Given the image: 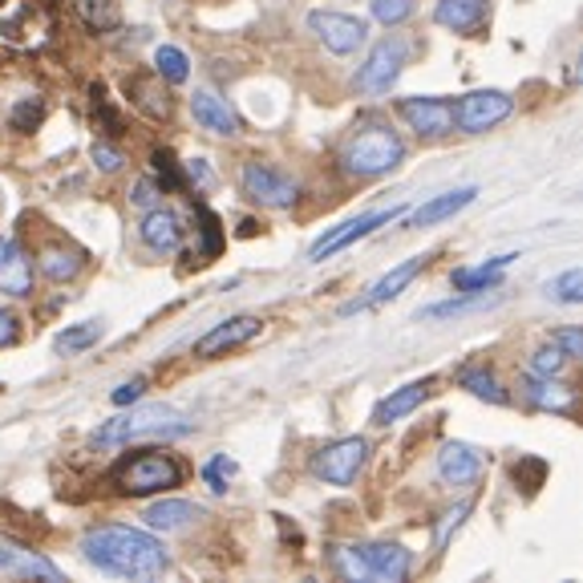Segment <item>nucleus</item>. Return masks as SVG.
<instances>
[{
  "instance_id": "5701e85b",
  "label": "nucleus",
  "mask_w": 583,
  "mask_h": 583,
  "mask_svg": "<svg viewBox=\"0 0 583 583\" xmlns=\"http://www.w3.org/2000/svg\"><path fill=\"white\" fill-rule=\"evenodd\" d=\"M146 526L150 531H183V526H191L195 519H203V507H195V502H186V498H162V502H155V507H146Z\"/></svg>"
},
{
  "instance_id": "cd10ccee",
  "label": "nucleus",
  "mask_w": 583,
  "mask_h": 583,
  "mask_svg": "<svg viewBox=\"0 0 583 583\" xmlns=\"http://www.w3.org/2000/svg\"><path fill=\"white\" fill-rule=\"evenodd\" d=\"M511 259L514 256H495L478 264V268H458L450 276V284H454V292H486V288H495L502 280V271L511 268Z\"/></svg>"
},
{
  "instance_id": "0eeeda50",
  "label": "nucleus",
  "mask_w": 583,
  "mask_h": 583,
  "mask_svg": "<svg viewBox=\"0 0 583 583\" xmlns=\"http://www.w3.org/2000/svg\"><path fill=\"white\" fill-rule=\"evenodd\" d=\"M365 462H369V441L341 438V441H328V446L316 450L313 474L332 486H349V483H356V474L365 470Z\"/></svg>"
},
{
  "instance_id": "58836bf2",
  "label": "nucleus",
  "mask_w": 583,
  "mask_h": 583,
  "mask_svg": "<svg viewBox=\"0 0 583 583\" xmlns=\"http://www.w3.org/2000/svg\"><path fill=\"white\" fill-rule=\"evenodd\" d=\"M332 568L341 571L344 580H365V563L356 547H332Z\"/></svg>"
},
{
  "instance_id": "4468645a",
  "label": "nucleus",
  "mask_w": 583,
  "mask_h": 583,
  "mask_svg": "<svg viewBox=\"0 0 583 583\" xmlns=\"http://www.w3.org/2000/svg\"><path fill=\"white\" fill-rule=\"evenodd\" d=\"M361 551V563H365V580H381V583H398L410 575L413 555L401 547V543H365L356 547Z\"/></svg>"
},
{
  "instance_id": "1a4fd4ad",
  "label": "nucleus",
  "mask_w": 583,
  "mask_h": 583,
  "mask_svg": "<svg viewBox=\"0 0 583 583\" xmlns=\"http://www.w3.org/2000/svg\"><path fill=\"white\" fill-rule=\"evenodd\" d=\"M308 29H313L316 41L325 45L328 53H337V58L356 53V49L365 45V37H369V25H365L361 16L332 13V9H313V13H308Z\"/></svg>"
},
{
  "instance_id": "09e8293b",
  "label": "nucleus",
  "mask_w": 583,
  "mask_h": 583,
  "mask_svg": "<svg viewBox=\"0 0 583 583\" xmlns=\"http://www.w3.org/2000/svg\"><path fill=\"white\" fill-rule=\"evenodd\" d=\"M186 174H191L199 186H211V171L203 167V158H191V162H186Z\"/></svg>"
},
{
  "instance_id": "49530a36",
  "label": "nucleus",
  "mask_w": 583,
  "mask_h": 583,
  "mask_svg": "<svg viewBox=\"0 0 583 583\" xmlns=\"http://www.w3.org/2000/svg\"><path fill=\"white\" fill-rule=\"evenodd\" d=\"M143 389H146V381H143V377H134V381L118 385L114 393H110V401H114V405H130V401L143 398Z\"/></svg>"
},
{
  "instance_id": "f257e3e1",
  "label": "nucleus",
  "mask_w": 583,
  "mask_h": 583,
  "mask_svg": "<svg viewBox=\"0 0 583 583\" xmlns=\"http://www.w3.org/2000/svg\"><path fill=\"white\" fill-rule=\"evenodd\" d=\"M82 555H86V563H94L106 575H118V580H150V575L167 571V547L138 526H89L82 535Z\"/></svg>"
},
{
  "instance_id": "4be33fe9",
  "label": "nucleus",
  "mask_w": 583,
  "mask_h": 583,
  "mask_svg": "<svg viewBox=\"0 0 583 583\" xmlns=\"http://www.w3.org/2000/svg\"><path fill=\"white\" fill-rule=\"evenodd\" d=\"M429 389H434V377H422V381H410L393 389L385 401H377V410H373V426H389V422H398L405 413H413L422 401L429 398Z\"/></svg>"
},
{
  "instance_id": "72a5a7b5",
  "label": "nucleus",
  "mask_w": 583,
  "mask_h": 583,
  "mask_svg": "<svg viewBox=\"0 0 583 583\" xmlns=\"http://www.w3.org/2000/svg\"><path fill=\"white\" fill-rule=\"evenodd\" d=\"M466 514H470V502H458L454 511H446L438 519V526H434V551H446V543L454 539L458 531H462V523H466Z\"/></svg>"
},
{
  "instance_id": "9b49d317",
  "label": "nucleus",
  "mask_w": 583,
  "mask_h": 583,
  "mask_svg": "<svg viewBox=\"0 0 583 583\" xmlns=\"http://www.w3.org/2000/svg\"><path fill=\"white\" fill-rule=\"evenodd\" d=\"M401 215V207H389V211H369V215H356V219H349V223H341L337 231H328V235H320V240L308 247V264H320V259L337 256L341 247H349V243L365 240V235H373V231L381 228V223H393Z\"/></svg>"
},
{
  "instance_id": "aec40b11",
  "label": "nucleus",
  "mask_w": 583,
  "mask_h": 583,
  "mask_svg": "<svg viewBox=\"0 0 583 583\" xmlns=\"http://www.w3.org/2000/svg\"><path fill=\"white\" fill-rule=\"evenodd\" d=\"M486 16H490L486 0H438L434 4V21L441 29L462 33V37H474L486 25Z\"/></svg>"
},
{
  "instance_id": "9d476101",
  "label": "nucleus",
  "mask_w": 583,
  "mask_h": 583,
  "mask_svg": "<svg viewBox=\"0 0 583 583\" xmlns=\"http://www.w3.org/2000/svg\"><path fill=\"white\" fill-rule=\"evenodd\" d=\"M45 37V16L33 0H0V41L33 49Z\"/></svg>"
},
{
  "instance_id": "2eb2a0df",
  "label": "nucleus",
  "mask_w": 583,
  "mask_h": 583,
  "mask_svg": "<svg viewBox=\"0 0 583 583\" xmlns=\"http://www.w3.org/2000/svg\"><path fill=\"white\" fill-rule=\"evenodd\" d=\"M0 575H13V580H49L61 583V571L45 559L41 551H29L21 543L0 539Z\"/></svg>"
},
{
  "instance_id": "c756f323",
  "label": "nucleus",
  "mask_w": 583,
  "mask_h": 583,
  "mask_svg": "<svg viewBox=\"0 0 583 583\" xmlns=\"http://www.w3.org/2000/svg\"><path fill=\"white\" fill-rule=\"evenodd\" d=\"M155 73L162 82H171V86H183L186 77H191V61H186L183 49H174V45H158L155 49Z\"/></svg>"
},
{
  "instance_id": "a18cd8bd",
  "label": "nucleus",
  "mask_w": 583,
  "mask_h": 583,
  "mask_svg": "<svg viewBox=\"0 0 583 583\" xmlns=\"http://www.w3.org/2000/svg\"><path fill=\"white\" fill-rule=\"evenodd\" d=\"M199 223H203V240H207L203 256H215V252H219V243H223V235H219V219H215L211 211H199Z\"/></svg>"
},
{
  "instance_id": "a19ab883",
  "label": "nucleus",
  "mask_w": 583,
  "mask_h": 583,
  "mask_svg": "<svg viewBox=\"0 0 583 583\" xmlns=\"http://www.w3.org/2000/svg\"><path fill=\"white\" fill-rule=\"evenodd\" d=\"M155 174H158V186H162V191H179V186H183V174H179V167H174L171 150H155Z\"/></svg>"
},
{
  "instance_id": "ea45409f",
  "label": "nucleus",
  "mask_w": 583,
  "mask_h": 583,
  "mask_svg": "<svg viewBox=\"0 0 583 583\" xmlns=\"http://www.w3.org/2000/svg\"><path fill=\"white\" fill-rule=\"evenodd\" d=\"M41 118H45V106L41 101H33V98H25V101H16V110H13V130H21V134H29L33 126H41Z\"/></svg>"
},
{
  "instance_id": "79ce46f5",
  "label": "nucleus",
  "mask_w": 583,
  "mask_h": 583,
  "mask_svg": "<svg viewBox=\"0 0 583 583\" xmlns=\"http://www.w3.org/2000/svg\"><path fill=\"white\" fill-rule=\"evenodd\" d=\"M551 344L563 356H568V361L583 356V332H580V328H559V332H551Z\"/></svg>"
},
{
  "instance_id": "7c9ffc66",
  "label": "nucleus",
  "mask_w": 583,
  "mask_h": 583,
  "mask_svg": "<svg viewBox=\"0 0 583 583\" xmlns=\"http://www.w3.org/2000/svg\"><path fill=\"white\" fill-rule=\"evenodd\" d=\"M462 389H470L474 398L490 401V405H507V401H511V393L498 385L495 373H486V369H466V373H462Z\"/></svg>"
},
{
  "instance_id": "f8f14e48",
  "label": "nucleus",
  "mask_w": 583,
  "mask_h": 583,
  "mask_svg": "<svg viewBox=\"0 0 583 583\" xmlns=\"http://www.w3.org/2000/svg\"><path fill=\"white\" fill-rule=\"evenodd\" d=\"M398 114L410 130H417L422 138H446L454 130V110L450 98H405L398 101Z\"/></svg>"
},
{
  "instance_id": "393cba45",
  "label": "nucleus",
  "mask_w": 583,
  "mask_h": 583,
  "mask_svg": "<svg viewBox=\"0 0 583 583\" xmlns=\"http://www.w3.org/2000/svg\"><path fill=\"white\" fill-rule=\"evenodd\" d=\"M37 268H41L45 280L65 284V280H73L77 271L86 268V256L77 247H65V243H49V247H41V256H37Z\"/></svg>"
},
{
  "instance_id": "ddd939ff",
  "label": "nucleus",
  "mask_w": 583,
  "mask_h": 583,
  "mask_svg": "<svg viewBox=\"0 0 583 583\" xmlns=\"http://www.w3.org/2000/svg\"><path fill=\"white\" fill-rule=\"evenodd\" d=\"M259 328H264V320H259V316H252V313L228 316L223 325H215L207 337H199V341H195V356H223V353H231V349L247 344L252 337H259Z\"/></svg>"
},
{
  "instance_id": "e433bc0d",
  "label": "nucleus",
  "mask_w": 583,
  "mask_h": 583,
  "mask_svg": "<svg viewBox=\"0 0 583 583\" xmlns=\"http://www.w3.org/2000/svg\"><path fill=\"white\" fill-rule=\"evenodd\" d=\"M563 369H568V356L559 353L555 344H547V349H539V353L531 356V373L535 377H559Z\"/></svg>"
},
{
  "instance_id": "c03bdc74",
  "label": "nucleus",
  "mask_w": 583,
  "mask_h": 583,
  "mask_svg": "<svg viewBox=\"0 0 583 583\" xmlns=\"http://www.w3.org/2000/svg\"><path fill=\"white\" fill-rule=\"evenodd\" d=\"M94 162H98V171H106V174H114V171H122V150H114V146H106V143H94Z\"/></svg>"
},
{
  "instance_id": "a878e982",
  "label": "nucleus",
  "mask_w": 583,
  "mask_h": 583,
  "mask_svg": "<svg viewBox=\"0 0 583 583\" xmlns=\"http://www.w3.org/2000/svg\"><path fill=\"white\" fill-rule=\"evenodd\" d=\"M126 94H130V101L143 110L146 118H171V94L162 89V77H130L126 82Z\"/></svg>"
},
{
  "instance_id": "dca6fc26",
  "label": "nucleus",
  "mask_w": 583,
  "mask_h": 583,
  "mask_svg": "<svg viewBox=\"0 0 583 583\" xmlns=\"http://www.w3.org/2000/svg\"><path fill=\"white\" fill-rule=\"evenodd\" d=\"M191 114H195V122H199L203 130H211L219 138H235L243 130L240 114L231 110V101L219 98L215 89H195V94H191Z\"/></svg>"
},
{
  "instance_id": "6e6552de",
  "label": "nucleus",
  "mask_w": 583,
  "mask_h": 583,
  "mask_svg": "<svg viewBox=\"0 0 583 583\" xmlns=\"http://www.w3.org/2000/svg\"><path fill=\"white\" fill-rule=\"evenodd\" d=\"M450 110H454V126L462 134H483V130L498 126L502 118H511L514 101L502 89H474L466 98L450 101Z\"/></svg>"
},
{
  "instance_id": "423d86ee",
  "label": "nucleus",
  "mask_w": 583,
  "mask_h": 583,
  "mask_svg": "<svg viewBox=\"0 0 583 583\" xmlns=\"http://www.w3.org/2000/svg\"><path fill=\"white\" fill-rule=\"evenodd\" d=\"M240 186L247 199L259 203V207H271V211H284V207H292V203L300 199L296 179L284 171H276V167H268V162H259V158L256 162H243Z\"/></svg>"
},
{
  "instance_id": "c9c22d12",
  "label": "nucleus",
  "mask_w": 583,
  "mask_h": 583,
  "mask_svg": "<svg viewBox=\"0 0 583 583\" xmlns=\"http://www.w3.org/2000/svg\"><path fill=\"white\" fill-rule=\"evenodd\" d=\"M413 13V0H373V16L381 21L385 29H393L401 21H410Z\"/></svg>"
},
{
  "instance_id": "a211bd4d",
  "label": "nucleus",
  "mask_w": 583,
  "mask_h": 583,
  "mask_svg": "<svg viewBox=\"0 0 583 583\" xmlns=\"http://www.w3.org/2000/svg\"><path fill=\"white\" fill-rule=\"evenodd\" d=\"M429 264V256H413L405 259V264H398V268L389 271V276H381L377 284L369 288V296L353 300V304H344V313H361V308H377V304H385V300L401 296V288H410L417 276H422V268Z\"/></svg>"
},
{
  "instance_id": "de8ad7c7",
  "label": "nucleus",
  "mask_w": 583,
  "mask_h": 583,
  "mask_svg": "<svg viewBox=\"0 0 583 583\" xmlns=\"http://www.w3.org/2000/svg\"><path fill=\"white\" fill-rule=\"evenodd\" d=\"M13 341H16V316L0 308V349H4V344H13Z\"/></svg>"
},
{
  "instance_id": "f704fd0d",
  "label": "nucleus",
  "mask_w": 583,
  "mask_h": 583,
  "mask_svg": "<svg viewBox=\"0 0 583 583\" xmlns=\"http://www.w3.org/2000/svg\"><path fill=\"white\" fill-rule=\"evenodd\" d=\"M551 296L559 300V304H583V271L580 268L563 271L551 284Z\"/></svg>"
},
{
  "instance_id": "f03ea898",
  "label": "nucleus",
  "mask_w": 583,
  "mask_h": 583,
  "mask_svg": "<svg viewBox=\"0 0 583 583\" xmlns=\"http://www.w3.org/2000/svg\"><path fill=\"white\" fill-rule=\"evenodd\" d=\"M401 158H405V143H401L398 130L381 122V118L356 122L353 134L341 146V167L353 179H381V174L398 167Z\"/></svg>"
},
{
  "instance_id": "473e14b6",
  "label": "nucleus",
  "mask_w": 583,
  "mask_h": 583,
  "mask_svg": "<svg viewBox=\"0 0 583 583\" xmlns=\"http://www.w3.org/2000/svg\"><path fill=\"white\" fill-rule=\"evenodd\" d=\"M98 337H101V325L98 320H86V325H73V328H65L58 337V353H65V356H77V353H86L89 344H98Z\"/></svg>"
},
{
  "instance_id": "4c0bfd02",
  "label": "nucleus",
  "mask_w": 583,
  "mask_h": 583,
  "mask_svg": "<svg viewBox=\"0 0 583 583\" xmlns=\"http://www.w3.org/2000/svg\"><path fill=\"white\" fill-rule=\"evenodd\" d=\"M231 474H235V462H231L228 454H215L211 462L203 466V478L211 483L215 495H223V490H228V478H231Z\"/></svg>"
},
{
  "instance_id": "2f4dec72",
  "label": "nucleus",
  "mask_w": 583,
  "mask_h": 583,
  "mask_svg": "<svg viewBox=\"0 0 583 583\" xmlns=\"http://www.w3.org/2000/svg\"><path fill=\"white\" fill-rule=\"evenodd\" d=\"M498 304V296H486V292H466L462 300H446V304H429L426 320H438V316H462V313H478V308H490Z\"/></svg>"
},
{
  "instance_id": "c85d7f7f",
  "label": "nucleus",
  "mask_w": 583,
  "mask_h": 583,
  "mask_svg": "<svg viewBox=\"0 0 583 583\" xmlns=\"http://www.w3.org/2000/svg\"><path fill=\"white\" fill-rule=\"evenodd\" d=\"M77 13L86 21V29L94 33H114L122 25V13H118L114 0H77Z\"/></svg>"
},
{
  "instance_id": "412c9836",
  "label": "nucleus",
  "mask_w": 583,
  "mask_h": 583,
  "mask_svg": "<svg viewBox=\"0 0 583 583\" xmlns=\"http://www.w3.org/2000/svg\"><path fill=\"white\" fill-rule=\"evenodd\" d=\"M0 292H4V296H16V300L33 296L29 256H25L13 240H4V235H0Z\"/></svg>"
},
{
  "instance_id": "39448f33",
  "label": "nucleus",
  "mask_w": 583,
  "mask_h": 583,
  "mask_svg": "<svg viewBox=\"0 0 583 583\" xmlns=\"http://www.w3.org/2000/svg\"><path fill=\"white\" fill-rule=\"evenodd\" d=\"M405 58H410V49H405L401 37H381L369 49L365 65L356 70L353 89L356 94H389V89L398 86L401 70H405Z\"/></svg>"
},
{
  "instance_id": "f3484780",
  "label": "nucleus",
  "mask_w": 583,
  "mask_h": 583,
  "mask_svg": "<svg viewBox=\"0 0 583 583\" xmlns=\"http://www.w3.org/2000/svg\"><path fill=\"white\" fill-rule=\"evenodd\" d=\"M483 474V454L466 441H446L438 454V478L446 486H470Z\"/></svg>"
},
{
  "instance_id": "37998d69",
  "label": "nucleus",
  "mask_w": 583,
  "mask_h": 583,
  "mask_svg": "<svg viewBox=\"0 0 583 583\" xmlns=\"http://www.w3.org/2000/svg\"><path fill=\"white\" fill-rule=\"evenodd\" d=\"M130 203L150 211V207H158V203H162V186H158L155 179H138V183H134V191H130Z\"/></svg>"
},
{
  "instance_id": "6ab92c4d",
  "label": "nucleus",
  "mask_w": 583,
  "mask_h": 583,
  "mask_svg": "<svg viewBox=\"0 0 583 583\" xmlns=\"http://www.w3.org/2000/svg\"><path fill=\"white\" fill-rule=\"evenodd\" d=\"M138 235H143V243L155 256H171V252H179V243H183V219L158 203V207L146 211Z\"/></svg>"
},
{
  "instance_id": "b1692460",
  "label": "nucleus",
  "mask_w": 583,
  "mask_h": 583,
  "mask_svg": "<svg viewBox=\"0 0 583 583\" xmlns=\"http://www.w3.org/2000/svg\"><path fill=\"white\" fill-rule=\"evenodd\" d=\"M474 195H478L474 186H462V191H450V195H438V199L422 203V207L410 215V223H405V228H434V223H441V219L458 215L462 207H470Z\"/></svg>"
},
{
  "instance_id": "20e7f679",
  "label": "nucleus",
  "mask_w": 583,
  "mask_h": 583,
  "mask_svg": "<svg viewBox=\"0 0 583 583\" xmlns=\"http://www.w3.org/2000/svg\"><path fill=\"white\" fill-rule=\"evenodd\" d=\"M171 405H143V410L118 413L106 426H98L94 446H126L134 438H146V434H186V426H171Z\"/></svg>"
},
{
  "instance_id": "7ed1b4c3",
  "label": "nucleus",
  "mask_w": 583,
  "mask_h": 583,
  "mask_svg": "<svg viewBox=\"0 0 583 583\" xmlns=\"http://www.w3.org/2000/svg\"><path fill=\"white\" fill-rule=\"evenodd\" d=\"M183 462L167 450H130L114 466V486L130 498L167 495L174 486H183Z\"/></svg>"
},
{
  "instance_id": "bb28decb",
  "label": "nucleus",
  "mask_w": 583,
  "mask_h": 583,
  "mask_svg": "<svg viewBox=\"0 0 583 583\" xmlns=\"http://www.w3.org/2000/svg\"><path fill=\"white\" fill-rule=\"evenodd\" d=\"M519 393H523L535 410H551V413L571 410V389L559 385V377H526V381L519 385Z\"/></svg>"
}]
</instances>
